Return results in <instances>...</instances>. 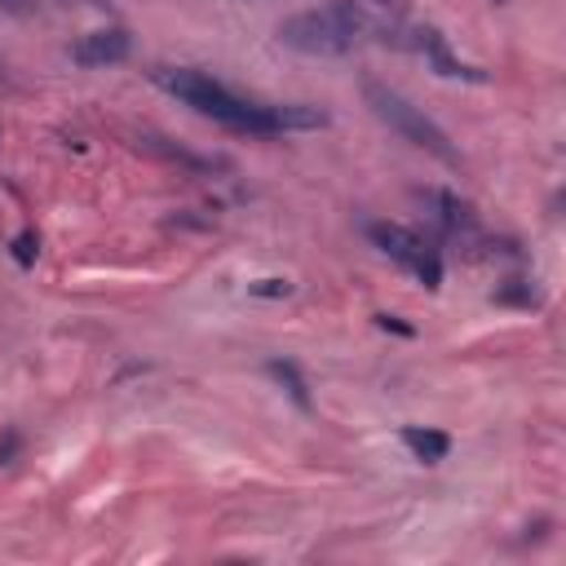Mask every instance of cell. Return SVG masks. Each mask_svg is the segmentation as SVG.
<instances>
[{"label":"cell","instance_id":"5bb4252c","mask_svg":"<svg viewBox=\"0 0 566 566\" xmlns=\"http://www.w3.org/2000/svg\"><path fill=\"white\" fill-rule=\"evenodd\" d=\"M367 4H376V9H402L407 0H367Z\"/></svg>","mask_w":566,"mask_h":566},{"label":"cell","instance_id":"9c48e42d","mask_svg":"<svg viewBox=\"0 0 566 566\" xmlns=\"http://www.w3.org/2000/svg\"><path fill=\"white\" fill-rule=\"evenodd\" d=\"M495 301H504V305H526V310H531V305H539V292L526 287L522 279H509V287H500Z\"/></svg>","mask_w":566,"mask_h":566},{"label":"cell","instance_id":"7a4b0ae2","mask_svg":"<svg viewBox=\"0 0 566 566\" xmlns=\"http://www.w3.org/2000/svg\"><path fill=\"white\" fill-rule=\"evenodd\" d=\"M363 40H385V22H376L354 0H332L323 9H305L279 22V44L305 57H345Z\"/></svg>","mask_w":566,"mask_h":566},{"label":"cell","instance_id":"7c38bea8","mask_svg":"<svg viewBox=\"0 0 566 566\" xmlns=\"http://www.w3.org/2000/svg\"><path fill=\"white\" fill-rule=\"evenodd\" d=\"M40 9V0H0V13H13V18H31Z\"/></svg>","mask_w":566,"mask_h":566},{"label":"cell","instance_id":"3957f363","mask_svg":"<svg viewBox=\"0 0 566 566\" xmlns=\"http://www.w3.org/2000/svg\"><path fill=\"white\" fill-rule=\"evenodd\" d=\"M363 97H367V106H371V115L380 119V124H389L402 142H411V146H420V150H429V155H438L442 164H460V155H455V146H451V137L420 111V106H411L402 93H394L389 84H380V80H367L363 84Z\"/></svg>","mask_w":566,"mask_h":566},{"label":"cell","instance_id":"5b68a950","mask_svg":"<svg viewBox=\"0 0 566 566\" xmlns=\"http://www.w3.org/2000/svg\"><path fill=\"white\" fill-rule=\"evenodd\" d=\"M133 53V40L124 27H102V31H88L71 44V62L75 66H115Z\"/></svg>","mask_w":566,"mask_h":566},{"label":"cell","instance_id":"6da1fadb","mask_svg":"<svg viewBox=\"0 0 566 566\" xmlns=\"http://www.w3.org/2000/svg\"><path fill=\"white\" fill-rule=\"evenodd\" d=\"M155 88H164L168 97L186 102L190 111H199L212 124H226L234 133H252V137H270V133H314L327 128V115L318 106H265V102H248L239 93H230L226 84H217L203 71L190 66H150L146 71Z\"/></svg>","mask_w":566,"mask_h":566},{"label":"cell","instance_id":"30bf717a","mask_svg":"<svg viewBox=\"0 0 566 566\" xmlns=\"http://www.w3.org/2000/svg\"><path fill=\"white\" fill-rule=\"evenodd\" d=\"M35 252H40L35 230H22V234L13 239V261H18V265H31V261H35Z\"/></svg>","mask_w":566,"mask_h":566},{"label":"cell","instance_id":"ba28073f","mask_svg":"<svg viewBox=\"0 0 566 566\" xmlns=\"http://www.w3.org/2000/svg\"><path fill=\"white\" fill-rule=\"evenodd\" d=\"M265 371H270V376H274V380L283 385V394H287V398H292V402H296L301 411H310V407H314V398H310V385H305V376L296 371V363L270 358V363H265Z\"/></svg>","mask_w":566,"mask_h":566},{"label":"cell","instance_id":"277c9868","mask_svg":"<svg viewBox=\"0 0 566 566\" xmlns=\"http://www.w3.org/2000/svg\"><path fill=\"white\" fill-rule=\"evenodd\" d=\"M367 239H371L389 261H398L407 274H416L424 287H438V283H442V256H438L416 230H407V226H398V221H367Z\"/></svg>","mask_w":566,"mask_h":566},{"label":"cell","instance_id":"52a82bcc","mask_svg":"<svg viewBox=\"0 0 566 566\" xmlns=\"http://www.w3.org/2000/svg\"><path fill=\"white\" fill-rule=\"evenodd\" d=\"M424 199L433 203V217H438L442 230L455 234V230H469V226H473V208H469L464 199H455V195H447V190H429Z\"/></svg>","mask_w":566,"mask_h":566},{"label":"cell","instance_id":"8992f818","mask_svg":"<svg viewBox=\"0 0 566 566\" xmlns=\"http://www.w3.org/2000/svg\"><path fill=\"white\" fill-rule=\"evenodd\" d=\"M402 447L420 460V464H438V460H447V451H451V438L447 433H438V429H420V424H407L402 429Z\"/></svg>","mask_w":566,"mask_h":566},{"label":"cell","instance_id":"4fadbf2b","mask_svg":"<svg viewBox=\"0 0 566 566\" xmlns=\"http://www.w3.org/2000/svg\"><path fill=\"white\" fill-rule=\"evenodd\" d=\"M376 323H380V327H394V332H402V336H411V327H407V323H398L394 314H376Z\"/></svg>","mask_w":566,"mask_h":566},{"label":"cell","instance_id":"8fae6325","mask_svg":"<svg viewBox=\"0 0 566 566\" xmlns=\"http://www.w3.org/2000/svg\"><path fill=\"white\" fill-rule=\"evenodd\" d=\"M248 292H252V296H287L292 283H287V279H256Z\"/></svg>","mask_w":566,"mask_h":566}]
</instances>
